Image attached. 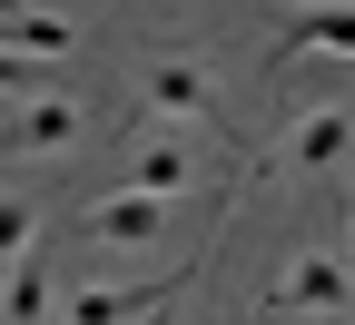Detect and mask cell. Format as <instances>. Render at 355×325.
Listing matches in <instances>:
<instances>
[{
  "label": "cell",
  "mask_w": 355,
  "mask_h": 325,
  "mask_svg": "<svg viewBox=\"0 0 355 325\" xmlns=\"http://www.w3.org/2000/svg\"><path fill=\"white\" fill-rule=\"evenodd\" d=\"M286 60H355V0H326V10H296L277 39V69Z\"/></svg>",
  "instance_id": "52a82bcc"
},
{
  "label": "cell",
  "mask_w": 355,
  "mask_h": 325,
  "mask_svg": "<svg viewBox=\"0 0 355 325\" xmlns=\"http://www.w3.org/2000/svg\"><path fill=\"white\" fill-rule=\"evenodd\" d=\"M316 306H326V315H345V306H355V266H345L336 247L286 256V266H277V286L257 296V315H316Z\"/></svg>",
  "instance_id": "6da1fadb"
},
{
  "label": "cell",
  "mask_w": 355,
  "mask_h": 325,
  "mask_svg": "<svg viewBox=\"0 0 355 325\" xmlns=\"http://www.w3.org/2000/svg\"><path fill=\"white\" fill-rule=\"evenodd\" d=\"M296 10H316V0H296Z\"/></svg>",
  "instance_id": "5bb4252c"
},
{
  "label": "cell",
  "mask_w": 355,
  "mask_h": 325,
  "mask_svg": "<svg viewBox=\"0 0 355 325\" xmlns=\"http://www.w3.org/2000/svg\"><path fill=\"white\" fill-rule=\"evenodd\" d=\"M178 296H188V266L148 276V286H79V296H69V325H148V315H168Z\"/></svg>",
  "instance_id": "5b68a950"
},
{
  "label": "cell",
  "mask_w": 355,
  "mask_h": 325,
  "mask_svg": "<svg viewBox=\"0 0 355 325\" xmlns=\"http://www.w3.org/2000/svg\"><path fill=\"white\" fill-rule=\"evenodd\" d=\"M139 99H148V118H188V128H227V99H217V79H207V60H188V50H168V60H148V79H139Z\"/></svg>",
  "instance_id": "3957f363"
},
{
  "label": "cell",
  "mask_w": 355,
  "mask_h": 325,
  "mask_svg": "<svg viewBox=\"0 0 355 325\" xmlns=\"http://www.w3.org/2000/svg\"><path fill=\"white\" fill-rule=\"evenodd\" d=\"M0 315H10V325H40V315H50V266H40V247L0 266Z\"/></svg>",
  "instance_id": "9c48e42d"
},
{
  "label": "cell",
  "mask_w": 355,
  "mask_h": 325,
  "mask_svg": "<svg viewBox=\"0 0 355 325\" xmlns=\"http://www.w3.org/2000/svg\"><path fill=\"white\" fill-rule=\"evenodd\" d=\"M89 138V99L69 89H40V99H10V128H0V158H60Z\"/></svg>",
  "instance_id": "7a4b0ae2"
},
{
  "label": "cell",
  "mask_w": 355,
  "mask_h": 325,
  "mask_svg": "<svg viewBox=\"0 0 355 325\" xmlns=\"http://www.w3.org/2000/svg\"><path fill=\"white\" fill-rule=\"evenodd\" d=\"M30 247H40V207L0 188V266H10V256H30Z\"/></svg>",
  "instance_id": "7c38bea8"
},
{
  "label": "cell",
  "mask_w": 355,
  "mask_h": 325,
  "mask_svg": "<svg viewBox=\"0 0 355 325\" xmlns=\"http://www.w3.org/2000/svg\"><path fill=\"white\" fill-rule=\"evenodd\" d=\"M69 60H40V50H10L0 39V99H40V89H60Z\"/></svg>",
  "instance_id": "8fae6325"
},
{
  "label": "cell",
  "mask_w": 355,
  "mask_h": 325,
  "mask_svg": "<svg viewBox=\"0 0 355 325\" xmlns=\"http://www.w3.org/2000/svg\"><path fill=\"white\" fill-rule=\"evenodd\" d=\"M79 227H89V247H158V237H168V197H148V188H109V197L79 207Z\"/></svg>",
  "instance_id": "8992f818"
},
{
  "label": "cell",
  "mask_w": 355,
  "mask_h": 325,
  "mask_svg": "<svg viewBox=\"0 0 355 325\" xmlns=\"http://www.w3.org/2000/svg\"><path fill=\"white\" fill-rule=\"evenodd\" d=\"M0 20H10V0H0Z\"/></svg>",
  "instance_id": "4fadbf2b"
},
{
  "label": "cell",
  "mask_w": 355,
  "mask_h": 325,
  "mask_svg": "<svg viewBox=\"0 0 355 325\" xmlns=\"http://www.w3.org/2000/svg\"><path fill=\"white\" fill-rule=\"evenodd\" d=\"M198 177H207V158L188 148V138H148V148L128 158V177H119V188H148V197H188Z\"/></svg>",
  "instance_id": "ba28073f"
},
{
  "label": "cell",
  "mask_w": 355,
  "mask_h": 325,
  "mask_svg": "<svg viewBox=\"0 0 355 325\" xmlns=\"http://www.w3.org/2000/svg\"><path fill=\"white\" fill-rule=\"evenodd\" d=\"M277 158L306 168V177H345V158H355V109H345V99L296 109V128H286V148H277Z\"/></svg>",
  "instance_id": "277c9868"
},
{
  "label": "cell",
  "mask_w": 355,
  "mask_h": 325,
  "mask_svg": "<svg viewBox=\"0 0 355 325\" xmlns=\"http://www.w3.org/2000/svg\"><path fill=\"white\" fill-rule=\"evenodd\" d=\"M0 39H10V50H40V60H69V50H79V30H69V20H50V10H30V0H10Z\"/></svg>",
  "instance_id": "30bf717a"
}]
</instances>
